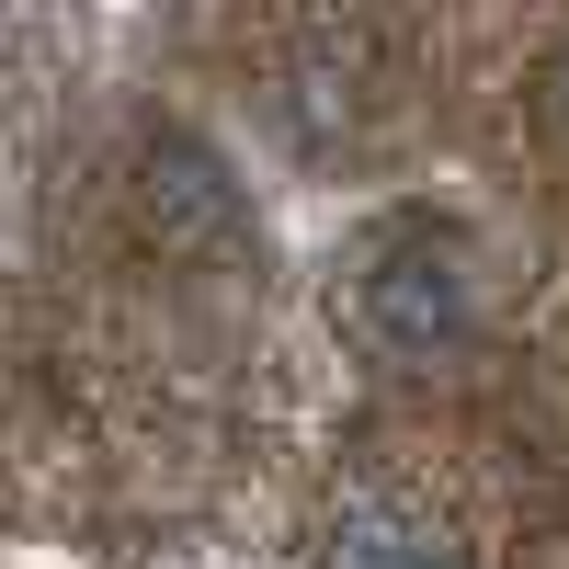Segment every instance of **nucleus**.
I'll list each match as a JSON object with an SVG mask.
<instances>
[{"label":"nucleus","instance_id":"1","mask_svg":"<svg viewBox=\"0 0 569 569\" xmlns=\"http://www.w3.org/2000/svg\"><path fill=\"white\" fill-rule=\"evenodd\" d=\"M353 342L388 376H445L479 342V273H467V240L445 228H388L353 273Z\"/></svg>","mask_w":569,"mask_h":569},{"label":"nucleus","instance_id":"2","mask_svg":"<svg viewBox=\"0 0 569 569\" xmlns=\"http://www.w3.org/2000/svg\"><path fill=\"white\" fill-rule=\"evenodd\" d=\"M137 217L160 228L171 251H217V240H240V182H228V160L206 149L194 126H160L149 137V160H137Z\"/></svg>","mask_w":569,"mask_h":569},{"label":"nucleus","instance_id":"3","mask_svg":"<svg viewBox=\"0 0 569 569\" xmlns=\"http://www.w3.org/2000/svg\"><path fill=\"white\" fill-rule=\"evenodd\" d=\"M319 558L330 569H467V547L445 525H421L410 501H388V490H342L330 501V547Z\"/></svg>","mask_w":569,"mask_h":569},{"label":"nucleus","instance_id":"4","mask_svg":"<svg viewBox=\"0 0 569 569\" xmlns=\"http://www.w3.org/2000/svg\"><path fill=\"white\" fill-rule=\"evenodd\" d=\"M547 103H558V126H569V46L547 58Z\"/></svg>","mask_w":569,"mask_h":569}]
</instances>
